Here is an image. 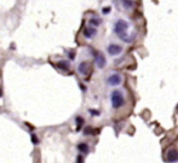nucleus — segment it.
<instances>
[{
    "label": "nucleus",
    "mask_w": 178,
    "mask_h": 163,
    "mask_svg": "<svg viewBox=\"0 0 178 163\" xmlns=\"http://www.w3.org/2000/svg\"><path fill=\"white\" fill-rule=\"evenodd\" d=\"M76 163H84L83 155H79V156H78V158H76Z\"/></svg>",
    "instance_id": "16"
},
{
    "label": "nucleus",
    "mask_w": 178,
    "mask_h": 163,
    "mask_svg": "<svg viewBox=\"0 0 178 163\" xmlns=\"http://www.w3.org/2000/svg\"><path fill=\"white\" fill-rule=\"evenodd\" d=\"M121 4H122V6L125 7L126 10H129V9H132V7H133V5H135V4H133V1H132V0H121Z\"/></svg>",
    "instance_id": "11"
},
{
    "label": "nucleus",
    "mask_w": 178,
    "mask_h": 163,
    "mask_svg": "<svg viewBox=\"0 0 178 163\" xmlns=\"http://www.w3.org/2000/svg\"><path fill=\"white\" fill-rule=\"evenodd\" d=\"M96 33H97L96 27H87V28L84 29V35H85V38H87V39H91L92 36L96 35Z\"/></svg>",
    "instance_id": "8"
},
{
    "label": "nucleus",
    "mask_w": 178,
    "mask_h": 163,
    "mask_svg": "<svg viewBox=\"0 0 178 163\" xmlns=\"http://www.w3.org/2000/svg\"><path fill=\"white\" fill-rule=\"evenodd\" d=\"M127 29H129V23L124 19H119L114 24V32L119 36V39H121L125 42H130L132 39L127 35Z\"/></svg>",
    "instance_id": "1"
},
{
    "label": "nucleus",
    "mask_w": 178,
    "mask_h": 163,
    "mask_svg": "<svg viewBox=\"0 0 178 163\" xmlns=\"http://www.w3.org/2000/svg\"><path fill=\"white\" fill-rule=\"evenodd\" d=\"M57 66H58L59 69H62V70H69V63L65 62V61L58 62V63H57Z\"/></svg>",
    "instance_id": "10"
},
{
    "label": "nucleus",
    "mask_w": 178,
    "mask_h": 163,
    "mask_svg": "<svg viewBox=\"0 0 178 163\" xmlns=\"http://www.w3.org/2000/svg\"><path fill=\"white\" fill-rule=\"evenodd\" d=\"M102 23V21L99 19V18H91L90 19V24L92 26V27H97V26H99Z\"/></svg>",
    "instance_id": "12"
},
{
    "label": "nucleus",
    "mask_w": 178,
    "mask_h": 163,
    "mask_svg": "<svg viewBox=\"0 0 178 163\" xmlns=\"http://www.w3.org/2000/svg\"><path fill=\"white\" fill-rule=\"evenodd\" d=\"M75 121H76V124H78L76 129H78V131H80V128L83 127V124H84V120H83V118H81L80 116H78V117L75 118Z\"/></svg>",
    "instance_id": "13"
},
{
    "label": "nucleus",
    "mask_w": 178,
    "mask_h": 163,
    "mask_svg": "<svg viewBox=\"0 0 178 163\" xmlns=\"http://www.w3.org/2000/svg\"><path fill=\"white\" fill-rule=\"evenodd\" d=\"M3 97V91H1V88H0V98Z\"/></svg>",
    "instance_id": "19"
},
{
    "label": "nucleus",
    "mask_w": 178,
    "mask_h": 163,
    "mask_svg": "<svg viewBox=\"0 0 178 163\" xmlns=\"http://www.w3.org/2000/svg\"><path fill=\"white\" fill-rule=\"evenodd\" d=\"M88 70H90V64H88L87 62H81L78 66V71L79 74H81V75H87V73Z\"/></svg>",
    "instance_id": "7"
},
{
    "label": "nucleus",
    "mask_w": 178,
    "mask_h": 163,
    "mask_svg": "<svg viewBox=\"0 0 178 163\" xmlns=\"http://www.w3.org/2000/svg\"><path fill=\"white\" fill-rule=\"evenodd\" d=\"M90 113L92 115H99V113H98V111H96V110H90Z\"/></svg>",
    "instance_id": "17"
},
{
    "label": "nucleus",
    "mask_w": 178,
    "mask_h": 163,
    "mask_svg": "<svg viewBox=\"0 0 178 163\" xmlns=\"http://www.w3.org/2000/svg\"><path fill=\"white\" fill-rule=\"evenodd\" d=\"M74 57H75V53H74V52H70V53H69V58L72 59V61L74 59Z\"/></svg>",
    "instance_id": "18"
},
{
    "label": "nucleus",
    "mask_w": 178,
    "mask_h": 163,
    "mask_svg": "<svg viewBox=\"0 0 178 163\" xmlns=\"http://www.w3.org/2000/svg\"><path fill=\"white\" fill-rule=\"evenodd\" d=\"M107 51L110 56H118L122 52V47L120 45H116V44H110L107 47Z\"/></svg>",
    "instance_id": "3"
},
{
    "label": "nucleus",
    "mask_w": 178,
    "mask_h": 163,
    "mask_svg": "<svg viewBox=\"0 0 178 163\" xmlns=\"http://www.w3.org/2000/svg\"><path fill=\"white\" fill-rule=\"evenodd\" d=\"M110 11H112V7L110 6H106V7H103L102 9V13L103 15H108V13H110Z\"/></svg>",
    "instance_id": "14"
},
{
    "label": "nucleus",
    "mask_w": 178,
    "mask_h": 163,
    "mask_svg": "<svg viewBox=\"0 0 178 163\" xmlns=\"http://www.w3.org/2000/svg\"><path fill=\"white\" fill-rule=\"evenodd\" d=\"M78 150L81 152V153H87L88 152V145L86 143H80L78 145Z\"/></svg>",
    "instance_id": "9"
},
{
    "label": "nucleus",
    "mask_w": 178,
    "mask_h": 163,
    "mask_svg": "<svg viewBox=\"0 0 178 163\" xmlns=\"http://www.w3.org/2000/svg\"><path fill=\"white\" fill-rule=\"evenodd\" d=\"M110 102H112V105L114 109H119V108H121L124 105V103H125V99H124V95L120 91H113L112 94H110Z\"/></svg>",
    "instance_id": "2"
},
{
    "label": "nucleus",
    "mask_w": 178,
    "mask_h": 163,
    "mask_svg": "<svg viewBox=\"0 0 178 163\" xmlns=\"http://www.w3.org/2000/svg\"><path fill=\"white\" fill-rule=\"evenodd\" d=\"M178 161V151L172 149L167 152V157H166V162L168 163H175Z\"/></svg>",
    "instance_id": "6"
},
{
    "label": "nucleus",
    "mask_w": 178,
    "mask_h": 163,
    "mask_svg": "<svg viewBox=\"0 0 178 163\" xmlns=\"http://www.w3.org/2000/svg\"><path fill=\"white\" fill-rule=\"evenodd\" d=\"M95 63H96V65H97V68L103 69L106 66L107 61H106L104 56H103L101 52H97V53H96V56H95Z\"/></svg>",
    "instance_id": "4"
},
{
    "label": "nucleus",
    "mask_w": 178,
    "mask_h": 163,
    "mask_svg": "<svg viewBox=\"0 0 178 163\" xmlns=\"http://www.w3.org/2000/svg\"><path fill=\"white\" fill-rule=\"evenodd\" d=\"M32 143L34 145H36L39 143V139H38V137H36V134H32Z\"/></svg>",
    "instance_id": "15"
},
{
    "label": "nucleus",
    "mask_w": 178,
    "mask_h": 163,
    "mask_svg": "<svg viewBox=\"0 0 178 163\" xmlns=\"http://www.w3.org/2000/svg\"><path fill=\"white\" fill-rule=\"evenodd\" d=\"M122 77L119 75V74H112L109 77H108V84L110 86H119L121 84Z\"/></svg>",
    "instance_id": "5"
}]
</instances>
